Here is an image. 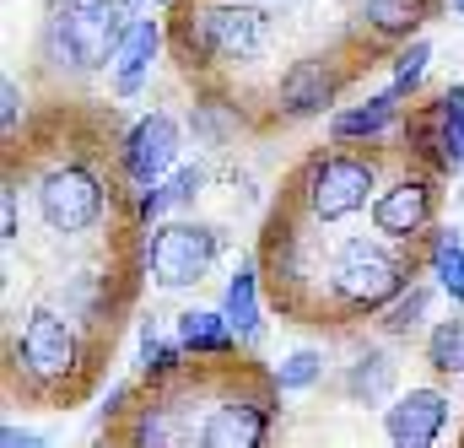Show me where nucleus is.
<instances>
[{"label": "nucleus", "instance_id": "cd10ccee", "mask_svg": "<svg viewBox=\"0 0 464 448\" xmlns=\"http://www.w3.org/2000/svg\"><path fill=\"white\" fill-rule=\"evenodd\" d=\"M22 113H27V103H22V87L5 76V82H0V130H5V135H16Z\"/></svg>", "mask_w": 464, "mask_h": 448}, {"label": "nucleus", "instance_id": "f3484780", "mask_svg": "<svg viewBox=\"0 0 464 448\" xmlns=\"http://www.w3.org/2000/svg\"><path fill=\"white\" fill-rule=\"evenodd\" d=\"M427 11H432V0H362V16L378 38H416Z\"/></svg>", "mask_w": 464, "mask_h": 448}, {"label": "nucleus", "instance_id": "9b49d317", "mask_svg": "<svg viewBox=\"0 0 464 448\" xmlns=\"http://www.w3.org/2000/svg\"><path fill=\"white\" fill-rule=\"evenodd\" d=\"M432 206H438L432 179H400V184H389L372 200V227L383 238H416V232H427V222H432Z\"/></svg>", "mask_w": 464, "mask_h": 448}, {"label": "nucleus", "instance_id": "4be33fe9", "mask_svg": "<svg viewBox=\"0 0 464 448\" xmlns=\"http://www.w3.org/2000/svg\"><path fill=\"white\" fill-rule=\"evenodd\" d=\"M179 356H184V340H179V346H173V340H162L157 319H146V325H140V373H146L151 384H168V378L179 373Z\"/></svg>", "mask_w": 464, "mask_h": 448}, {"label": "nucleus", "instance_id": "473e14b6", "mask_svg": "<svg viewBox=\"0 0 464 448\" xmlns=\"http://www.w3.org/2000/svg\"><path fill=\"white\" fill-rule=\"evenodd\" d=\"M146 5H173V0H146Z\"/></svg>", "mask_w": 464, "mask_h": 448}, {"label": "nucleus", "instance_id": "bb28decb", "mask_svg": "<svg viewBox=\"0 0 464 448\" xmlns=\"http://www.w3.org/2000/svg\"><path fill=\"white\" fill-rule=\"evenodd\" d=\"M206 190V168H179L168 184H162V195H168V206H189L195 195Z\"/></svg>", "mask_w": 464, "mask_h": 448}, {"label": "nucleus", "instance_id": "5701e85b", "mask_svg": "<svg viewBox=\"0 0 464 448\" xmlns=\"http://www.w3.org/2000/svg\"><path fill=\"white\" fill-rule=\"evenodd\" d=\"M346 389L356 400H383L389 389H394V362L383 356V351H367V356H356L346 373Z\"/></svg>", "mask_w": 464, "mask_h": 448}, {"label": "nucleus", "instance_id": "f257e3e1", "mask_svg": "<svg viewBox=\"0 0 464 448\" xmlns=\"http://www.w3.org/2000/svg\"><path fill=\"white\" fill-rule=\"evenodd\" d=\"M140 5L146 0H65L44 33L49 60L71 65V71H109L119 54V38L140 16Z\"/></svg>", "mask_w": 464, "mask_h": 448}, {"label": "nucleus", "instance_id": "7c9ffc66", "mask_svg": "<svg viewBox=\"0 0 464 448\" xmlns=\"http://www.w3.org/2000/svg\"><path fill=\"white\" fill-rule=\"evenodd\" d=\"M130 400V389H109V400H103V416H119V405Z\"/></svg>", "mask_w": 464, "mask_h": 448}, {"label": "nucleus", "instance_id": "7ed1b4c3", "mask_svg": "<svg viewBox=\"0 0 464 448\" xmlns=\"http://www.w3.org/2000/svg\"><path fill=\"white\" fill-rule=\"evenodd\" d=\"M330 281H335V297L346 303L351 314H378V308H389L405 292L411 270H405V259L378 232V238H346L341 243Z\"/></svg>", "mask_w": 464, "mask_h": 448}, {"label": "nucleus", "instance_id": "c85d7f7f", "mask_svg": "<svg viewBox=\"0 0 464 448\" xmlns=\"http://www.w3.org/2000/svg\"><path fill=\"white\" fill-rule=\"evenodd\" d=\"M0 238L16 243V184H5V195H0Z\"/></svg>", "mask_w": 464, "mask_h": 448}, {"label": "nucleus", "instance_id": "aec40b11", "mask_svg": "<svg viewBox=\"0 0 464 448\" xmlns=\"http://www.w3.org/2000/svg\"><path fill=\"white\" fill-rule=\"evenodd\" d=\"M427 367L443 373V378L464 373V314H454V319H443V325L427 330Z\"/></svg>", "mask_w": 464, "mask_h": 448}, {"label": "nucleus", "instance_id": "c756f323", "mask_svg": "<svg viewBox=\"0 0 464 448\" xmlns=\"http://www.w3.org/2000/svg\"><path fill=\"white\" fill-rule=\"evenodd\" d=\"M0 443H5V448H22V443H38V438H33V433H22V427H5V433H0Z\"/></svg>", "mask_w": 464, "mask_h": 448}, {"label": "nucleus", "instance_id": "f8f14e48", "mask_svg": "<svg viewBox=\"0 0 464 448\" xmlns=\"http://www.w3.org/2000/svg\"><path fill=\"white\" fill-rule=\"evenodd\" d=\"M335 87H341V71L330 60H297L286 76H281V113L286 119H314L335 103Z\"/></svg>", "mask_w": 464, "mask_h": 448}, {"label": "nucleus", "instance_id": "dca6fc26", "mask_svg": "<svg viewBox=\"0 0 464 448\" xmlns=\"http://www.w3.org/2000/svg\"><path fill=\"white\" fill-rule=\"evenodd\" d=\"M222 314L227 325L237 330V340L259 336V276H254V259H243L227 281V297H222Z\"/></svg>", "mask_w": 464, "mask_h": 448}, {"label": "nucleus", "instance_id": "2f4dec72", "mask_svg": "<svg viewBox=\"0 0 464 448\" xmlns=\"http://www.w3.org/2000/svg\"><path fill=\"white\" fill-rule=\"evenodd\" d=\"M443 5H449V11H454V16H464V0H443Z\"/></svg>", "mask_w": 464, "mask_h": 448}, {"label": "nucleus", "instance_id": "20e7f679", "mask_svg": "<svg viewBox=\"0 0 464 448\" xmlns=\"http://www.w3.org/2000/svg\"><path fill=\"white\" fill-rule=\"evenodd\" d=\"M372 190H378L372 162L351 157V151H319L303 168V200H308L314 222H346V217H356Z\"/></svg>", "mask_w": 464, "mask_h": 448}, {"label": "nucleus", "instance_id": "0eeeda50", "mask_svg": "<svg viewBox=\"0 0 464 448\" xmlns=\"http://www.w3.org/2000/svg\"><path fill=\"white\" fill-rule=\"evenodd\" d=\"M16 362L33 384H71L82 373V340L76 325L54 308H33L27 314V330L16 340Z\"/></svg>", "mask_w": 464, "mask_h": 448}, {"label": "nucleus", "instance_id": "ddd939ff", "mask_svg": "<svg viewBox=\"0 0 464 448\" xmlns=\"http://www.w3.org/2000/svg\"><path fill=\"white\" fill-rule=\"evenodd\" d=\"M157 49H162V22H151V16H135V22L124 27V38H119L114 65H109V71H114V93H119V98L140 93V82H146V71H151Z\"/></svg>", "mask_w": 464, "mask_h": 448}, {"label": "nucleus", "instance_id": "9d476101", "mask_svg": "<svg viewBox=\"0 0 464 448\" xmlns=\"http://www.w3.org/2000/svg\"><path fill=\"white\" fill-rule=\"evenodd\" d=\"M270 400H222L206 411V427H200V448H259L270 438Z\"/></svg>", "mask_w": 464, "mask_h": 448}, {"label": "nucleus", "instance_id": "4468645a", "mask_svg": "<svg viewBox=\"0 0 464 448\" xmlns=\"http://www.w3.org/2000/svg\"><path fill=\"white\" fill-rule=\"evenodd\" d=\"M400 103H405V93H372V98H362V103H351V109H335L330 113V141L335 146H351V141H378L394 119H400Z\"/></svg>", "mask_w": 464, "mask_h": 448}, {"label": "nucleus", "instance_id": "393cba45", "mask_svg": "<svg viewBox=\"0 0 464 448\" xmlns=\"http://www.w3.org/2000/svg\"><path fill=\"white\" fill-rule=\"evenodd\" d=\"M427 60H432V44L427 38H405V49L394 54V93H416L421 76H427Z\"/></svg>", "mask_w": 464, "mask_h": 448}, {"label": "nucleus", "instance_id": "39448f33", "mask_svg": "<svg viewBox=\"0 0 464 448\" xmlns=\"http://www.w3.org/2000/svg\"><path fill=\"white\" fill-rule=\"evenodd\" d=\"M103 179L87 168V162H60L38 179V217L49 232L60 238H76V232H92L103 222Z\"/></svg>", "mask_w": 464, "mask_h": 448}, {"label": "nucleus", "instance_id": "a211bd4d", "mask_svg": "<svg viewBox=\"0 0 464 448\" xmlns=\"http://www.w3.org/2000/svg\"><path fill=\"white\" fill-rule=\"evenodd\" d=\"M427 265H432V281H438L454 303H464V238L454 227H438V232H432Z\"/></svg>", "mask_w": 464, "mask_h": 448}, {"label": "nucleus", "instance_id": "423d86ee", "mask_svg": "<svg viewBox=\"0 0 464 448\" xmlns=\"http://www.w3.org/2000/svg\"><path fill=\"white\" fill-rule=\"evenodd\" d=\"M217 248H222V238H217V227H206V222L151 227V238H146V270H151L157 287L179 292V287H195L217 265Z\"/></svg>", "mask_w": 464, "mask_h": 448}, {"label": "nucleus", "instance_id": "412c9836", "mask_svg": "<svg viewBox=\"0 0 464 448\" xmlns=\"http://www.w3.org/2000/svg\"><path fill=\"white\" fill-rule=\"evenodd\" d=\"M427 303H432V287H416V281H411L389 308H378V330H383V336H411V330H421Z\"/></svg>", "mask_w": 464, "mask_h": 448}, {"label": "nucleus", "instance_id": "b1692460", "mask_svg": "<svg viewBox=\"0 0 464 448\" xmlns=\"http://www.w3.org/2000/svg\"><path fill=\"white\" fill-rule=\"evenodd\" d=\"M319 373H324V356L303 346V351H292V356H281V367L270 373V384H276L281 394H286V389H314V384H319Z\"/></svg>", "mask_w": 464, "mask_h": 448}, {"label": "nucleus", "instance_id": "2eb2a0df", "mask_svg": "<svg viewBox=\"0 0 464 448\" xmlns=\"http://www.w3.org/2000/svg\"><path fill=\"white\" fill-rule=\"evenodd\" d=\"M179 340H184V351H195V356H227L237 330L227 325V314L189 308V314H179Z\"/></svg>", "mask_w": 464, "mask_h": 448}, {"label": "nucleus", "instance_id": "a878e982", "mask_svg": "<svg viewBox=\"0 0 464 448\" xmlns=\"http://www.w3.org/2000/svg\"><path fill=\"white\" fill-rule=\"evenodd\" d=\"M168 416H173L168 405H146V411H140V422H135V433H130V443H179L184 433H179Z\"/></svg>", "mask_w": 464, "mask_h": 448}, {"label": "nucleus", "instance_id": "6ab92c4d", "mask_svg": "<svg viewBox=\"0 0 464 448\" xmlns=\"http://www.w3.org/2000/svg\"><path fill=\"white\" fill-rule=\"evenodd\" d=\"M432 124H438V151H443V162H449V168H464V82L438 98Z\"/></svg>", "mask_w": 464, "mask_h": 448}, {"label": "nucleus", "instance_id": "6e6552de", "mask_svg": "<svg viewBox=\"0 0 464 448\" xmlns=\"http://www.w3.org/2000/svg\"><path fill=\"white\" fill-rule=\"evenodd\" d=\"M179 151H184L179 119H173V113H146V119L130 124V135H124V146H119V162H124V173L146 190V184H157V179H168V173L179 168Z\"/></svg>", "mask_w": 464, "mask_h": 448}, {"label": "nucleus", "instance_id": "1a4fd4ad", "mask_svg": "<svg viewBox=\"0 0 464 448\" xmlns=\"http://www.w3.org/2000/svg\"><path fill=\"white\" fill-rule=\"evenodd\" d=\"M449 416H454V400L443 389H411V394H400L383 411V433H389V443H400V448H427L443 438Z\"/></svg>", "mask_w": 464, "mask_h": 448}, {"label": "nucleus", "instance_id": "f03ea898", "mask_svg": "<svg viewBox=\"0 0 464 448\" xmlns=\"http://www.w3.org/2000/svg\"><path fill=\"white\" fill-rule=\"evenodd\" d=\"M173 44L184 54V65H248L265 49V16L243 0H211L179 16Z\"/></svg>", "mask_w": 464, "mask_h": 448}]
</instances>
